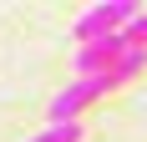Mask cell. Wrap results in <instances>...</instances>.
<instances>
[{
  "instance_id": "1",
  "label": "cell",
  "mask_w": 147,
  "mask_h": 142,
  "mask_svg": "<svg viewBox=\"0 0 147 142\" xmlns=\"http://www.w3.org/2000/svg\"><path fill=\"white\" fill-rule=\"evenodd\" d=\"M142 10V5H132V0H102V5H91L81 20H76V41H102V36H117V30H127V20Z\"/></svg>"
},
{
  "instance_id": "2",
  "label": "cell",
  "mask_w": 147,
  "mask_h": 142,
  "mask_svg": "<svg viewBox=\"0 0 147 142\" xmlns=\"http://www.w3.org/2000/svg\"><path fill=\"white\" fill-rule=\"evenodd\" d=\"M117 86V76L107 71V76H76L66 91H56L51 97V122H76V112L81 107H91V101L102 97V91H112Z\"/></svg>"
},
{
  "instance_id": "4",
  "label": "cell",
  "mask_w": 147,
  "mask_h": 142,
  "mask_svg": "<svg viewBox=\"0 0 147 142\" xmlns=\"http://www.w3.org/2000/svg\"><path fill=\"white\" fill-rule=\"evenodd\" d=\"M142 66H147V51H142V46H127V51L117 56V66H112V76H117V81H127V76H137Z\"/></svg>"
},
{
  "instance_id": "6",
  "label": "cell",
  "mask_w": 147,
  "mask_h": 142,
  "mask_svg": "<svg viewBox=\"0 0 147 142\" xmlns=\"http://www.w3.org/2000/svg\"><path fill=\"white\" fill-rule=\"evenodd\" d=\"M122 41H127V46H142V51H147V10H137L132 20H127V30H122Z\"/></svg>"
},
{
  "instance_id": "3",
  "label": "cell",
  "mask_w": 147,
  "mask_h": 142,
  "mask_svg": "<svg viewBox=\"0 0 147 142\" xmlns=\"http://www.w3.org/2000/svg\"><path fill=\"white\" fill-rule=\"evenodd\" d=\"M122 51H127L122 30H117V36H102V41H86L81 51H76V71H81V76H107V71L117 66Z\"/></svg>"
},
{
  "instance_id": "5",
  "label": "cell",
  "mask_w": 147,
  "mask_h": 142,
  "mask_svg": "<svg viewBox=\"0 0 147 142\" xmlns=\"http://www.w3.org/2000/svg\"><path fill=\"white\" fill-rule=\"evenodd\" d=\"M30 142H81V127H76V122H51V127L36 132Z\"/></svg>"
}]
</instances>
